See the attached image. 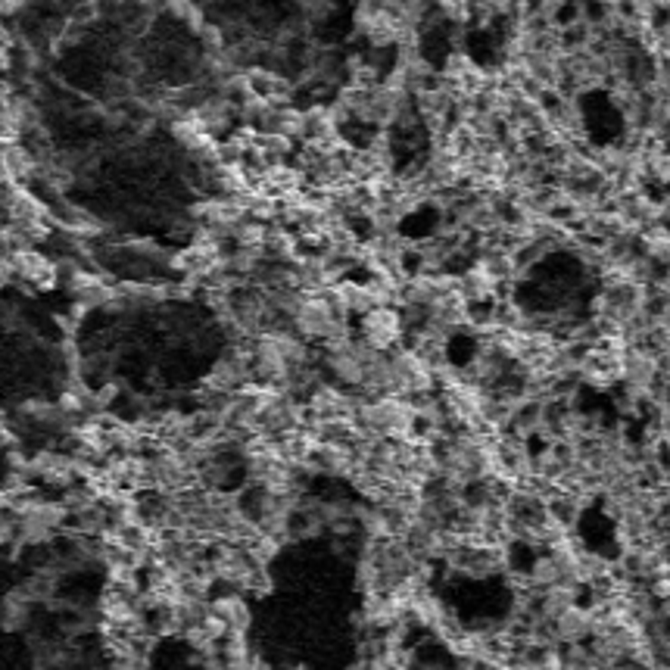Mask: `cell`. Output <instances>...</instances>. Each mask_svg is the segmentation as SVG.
I'll use <instances>...</instances> for the list:
<instances>
[{
    "mask_svg": "<svg viewBox=\"0 0 670 670\" xmlns=\"http://www.w3.org/2000/svg\"><path fill=\"white\" fill-rule=\"evenodd\" d=\"M362 337L365 343H368L375 352H390L402 347V337H406V324H402V315L399 309H375V312H368L362 319Z\"/></svg>",
    "mask_w": 670,
    "mask_h": 670,
    "instance_id": "6da1fadb",
    "label": "cell"
},
{
    "mask_svg": "<svg viewBox=\"0 0 670 670\" xmlns=\"http://www.w3.org/2000/svg\"><path fill=\"white\" fill-rule=\"evenodd\" d=\"M209 611L215 617H222L231 627V633H246L253 624L250 605L244 602L241 592H218V596L209 598Z\"/></svg>",
    "mask_w": 670,
    "mask_h": 670,
    "instance_id": "7a4b0ae2",
    "label": "cell"
},
{
    "mask_svg": "<svg viewBox=\"0 0 670 670\" xmlns=\"http://www.w3.org/2000/svg\"><path fill=\"white\" fill-rule=\"evenodd\" d=\"M552 627H555V639H559V646L587 643V639L592 636V608H580V605H574V608L564 611Z\"/></svg>",
    "mask_w": 670,
    "mask_h": 670,
    "instance_id": "3957f363",
    "label": "cell"
},
{
    "mask_svg": "<svg viewBox=\"0 0 670 670\" xmlns=\"http://www.w3.org/2000/svg\"><path fill=\"white\" fill-rule=\"evenodd\" d=\"M527 580H531V587L536 592H546L552 587H561L564 583V568L559 564L552 552H540L531 564V570H527Z\"/></svg>",
    "mask_w": 670,
    "mask_h": 670,
    "instance_id": "277c9868",
    "label": "cell"
},
{
    "mask_svg": "<svg viewBox=\"0 0 670 670\" xmlns=\"http://www.w3.org/2000/svg\"><path fill=\"white\" fill-rule=\"evenodd\" d=\"M28 605L32 602H25L16 589L4 598V630H10V633L23 630V627L28 624Z\"/></svg>",
    "mask_w": 670,
    "mask_h": 670,
    "instance_id": "5b68a950",
    "label": "cell"
},
{
    "mask_svg": "<svg viewBox=\"0 0 670 670\" xmlns=\"http://www.w3.org/2000/svg\"><path fill=\"white\" fill-rule=\"evenodd\" d=\"M658 617H661V620H670V598H665V602H658Z\"/></svg>",
    "mask_w": 670,
    "mask_h": 670,
    "instance_id": "8992f818",
    "label": "cell"
}]
</instances>
